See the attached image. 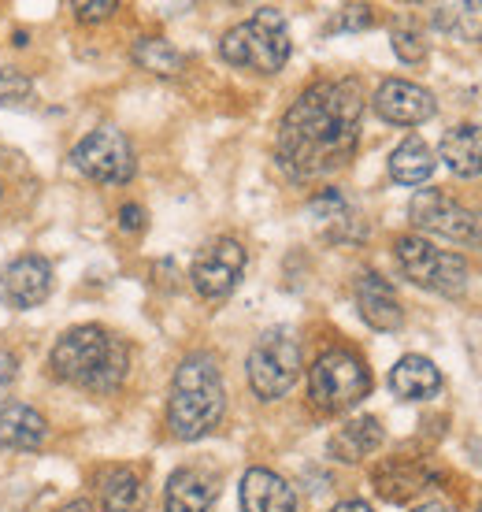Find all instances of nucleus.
<instances>
[{
    "mask_svg": "<svg viewBox=\"0 0 482 512\" xmlns=\"http://www.w3.org/2000/svg\"><path fill=\"white\" fill-rule=\"evenodd\" d=\"M364 93L353 78L312 82L279 123V167L290 179H319L353 160Z\"/></svg>",
    "mask_w": 482,
    "mask_h": 512,
    "instance_id": "obj_1",
    "label": "nucleus"
},
{
    "mask_svg": "<svg viewBox=\"0 0 482 512\" xmlns=\"http://www.w3.org/2000/svg\"><path fill=\"white\" fill-rule=\"evenodd\" d=\"M52 375L64 383L89 390V394H112L123 386L130 368V349L119 334L104 331L97 323H82L60 334L52 346Z\"/></svg>",
    "mask_w": 482,
    "mask_h": 512,
    "instance_id": "obj_2",
    "label": "nucleus"
},
{
    "mask_svg": "<svg viewBox=\"0 0 482 512\" xmlns=\"http://www.w3.org/2000/svg\"><path fill=\"white\" fill-rule=\"evenodd\" d=\"M227 409V390H223V375L216 368V357L208 353H193L178 364L175 383H171V401H167V427L171 435L182 442L204 438L216 431Z\"/></svg>",
    "mask_w": 482,
    "mask_h": 512,
    "instance_id": "obj_3",
    "label": "nucleus"
},
{
    "mask_svg": "<svg viewBox=\"0 0 482 512\" xmlns=\"http://www.w3.org/2000/svg\"><path fill=\"white\" fill-rule=\"evenodd\" d=\"M219 56L230 67L253 75H279L290 60V30L279 8H260L253 19L230 26L219 41Z\"/></svg>",
    "mask_w": 482,
    "mask_h": 512,
    "instance_id": "obj_4",
    "label": "nucleus"
},
{
    "mask_svg": "<svg viewBox=\"0 0 482 512\" xmlns=\"http://www.w3.org/2000/svg\"><path fill=\"white\" fill-rule=\"evenodd\" d=\"M371 394L368 364L353 349H327L319 353L308 375V397L319 412H345Z\"/></svg>",
    "mask_w": 482,
    "mask_h": 512,
    "instance_id": "obj_5",
    "label": "nucleus"
},
{
    "mask_svg": "<svg viewBox=\"0 0 482 512\" xmlns=\"http://www.w3.org/2000/svg\"><path fill=\"white\" fill-rule=\"evenodd\" d=\"M394 256L397 268L405 271V279H412L416 286L431 290V294L457 297L471 279V268L464 256L438 249V245L419 238V234H401L394 242Z\"/></svg>",
    "mask_w": 482,
    "mask_h": 512,
    "instance_id": "obj_6",
    "label": "nucleus"
},
{
    "mask_svg": "<svg viewBox=\"0 0 482 512\" xmlns=\"http://www.w3.org/2000/svg\"><path fill=\"white\" fill-rule=\"evenodd\" d=\"M245 368H249V386H253V394L260 401H279L301 379V346L282 327L264 331L256 338Z\"/></svg>",
    "mask_w": 482,
    "mask_h": 512,
    "instance_id": "obj_7",
    "label": "nucleus"
},
{
    "mask_svg": "<svg viewBox=\"0 0 482 512\" xmlns=\"http://www.w3.org/2000/svg\"><path fill=\"white\" fill-rule=\"evenodd\" d=\"M412 227L427 234H438V238H449V242L471 245V249H482V212L453 201L449 193L442 190H419L412 197Z\"/></svg>",
    "mask_w": 482,
    "mask_h": 512,
    "instance_id": "obj_8",
    "label": "nucleus"
},
{
    "mask_svg": "<svg viewBox=\"0 0 482 512\" xmlns=\"http://www.w3.org/2000/svg\"><path fill=\"white\" fill-rule=\"evenodd\" d=\"M71 160L86 179L101 182V186H123L134 179V149H130L127 134L115 127L89 130L75 145Z\"/></svg>",
    "mask_w": 482,
    "mask_h": 512,
    "instance_id": "obj_9",
    "label": "nucleus"
},
{
    "mask_svg": "<svg viewBox=\"0 0 482 512\" xmlns=\"http://www.w3.org/2000/svg\"><path fill=\"white\" fill-rule=\"evenodd\" d=\"M241 271H245V249H241L238 238H216L197 253L190 279L197 294L216 301V297H227L238 286Z\"/></svg>",
    "mask_w": 482,
    "mask_h": 512,
    "instance_id": "obj_10",
    "label": "nucleus"
},
{
    "mask_svg": "<svg viewBox=\"0 0 482 512\" xmlns=\"http://www.w3.org/2000/svg\"><path fill=\"white\" fill-rule=\"evenodd\" d=\"M375 112L379 119L394 123V127H419L438 112L434 93L408 82V78H386L375 90Z\"/></svg>",
    "mask_w": 482,
    "mask_h": 512,
    "instance_id": "obj_11",
    "label": "nucleus"
},
{
    "mask_svg": "<svg viewBox=\"0 0 482 512\" xmlns=\"http://www.w3.org/2000/svg\"><path fill=\"white\" fill-rule=\"evenodd\" d=\"M52 294V268L41 256H19L0 271V301L8 308H38Z\"/></svg>",
    "mask_w": 482,
    "mask_h": 512,
    "instance_id": "obj_12",
    "label": "nucleus"
},
{
    "mask_svg": "<svg viewBox=\"0 0 482 512\" xmlns=\"http://www.w3.org/2000/svg\"><path fill=\"white\" fill-rule=\"evenodd\" d=\"M434 479H438V472H434L427 461H419V457H390V461H382L379 468L371 472L375 494L386 501H394V505L419 498L423 490L434 487Z\"/></svg>",
    "mask_w": 482,
    "mask_h": 512,
    "instance_id": "obj_13",
    "label": "nucleus"
},
{
    "mask_svg": "<svg viewBox=\"0 0 482 512\" xmlns=\"http://www.w3.org/2000/svg\"><path fill=\"white\" fill-rule=\"evenodd\" d=\"M356 308H360V316L368 327L375 331H397L401 323H405V308H401V297L390 282L375 275V271H364L360 279H356Z\"/></svg>",
    "mask_w": 482,
    "mask_h": 512,
    "instance_id": "obj_14",
    "label": "nucleus"
},
{
    "mask_svg": "<svg viewBox=\"0 0 482 512\" xmlns=\"http://www.w3.org/2000/svg\"><path fill=\"white\" fill-rule=\"evenodd\" d=\"M216 475L208 468H197V464H186L171 472L164 490V512H208L212 501H216Z\"/></svg>",
    "mask_w": 482,
    "mask_h": 512,
    "instance_id": "obj_15",
    "label": "nucleus"
},
{
    "mask_svg": "<svg viewBox=\"0 0 482 512\" xmlns=\"http://www.w3.org/2000/svg\"><path fill=\"white\" fill-rule=\"evenodd\" d=\"M241 512H297V494L271 468H249L241 479Z\"/></svg>",
    "mask_w": 482,
    "mask_h": 512,
    "instance_id": "obj_16",
    "label": "nucleus"
},
{
    "mask_svg": "<svg viewBox=\"0 0 482 512\" xmlns=\"http://www.w3.org/2000/svg\"><path fill=\"white\" fill-rule=\"evenodd\" d=\"M382 438H386V431H382V423L375 420V416H356V420L342 423V427L330 435L327 449L334 461L360 464V461H368L371 453H379Z\"/></svg>",
    "mask_w": 482,
    "mask_h": 512,
    "instance_id": "obj_17",
    "label": "nucleus"
},
{
    "mask_svg": "<svg viewBox=\"0 0 482 512\" xmlns=\"http://www.w3.org/2000/svg\"><path fill=\"white\" fill-rule=\"evenodd\" d=\"M49 435L45 416L23 401H0V449H38Z\"/></svg>",
    "mask_w": 482,
    "mask_h": 512,
    "instance_id": "obj_18",
    "label": "nucleus"
},
{
    "mask_svg": "<svg viewBox=\"0 0 482 512\" xmlns=\"http://www.w3.org/2000/svg\"><path fill=\"white\" fill-rule=\"evenodd\" d=\"M442 160L453 175H460V179L482 175V127L479 123H460V127L445 130Z\"/></svg>",
    "mask_w": 482,
    "mask_h": 512,
    "instance_id": "obj_19",
    "label": "nucleus"
},
{
    "mask_svg": "<svg viewBox=\"0 0 482 512\" xmlns=\"http://www.w3.org/2000/svg\"><path fill=\"white\" fill-rule=\"evenodd\" d=\"M390 386H394L397 397H405V401H431L438 397L442 390V372L434 368L427 357H401L397 360V368L390 372Z\"/></svg>",
    "mask_w": 482,
    "mask_h": 512,
    "instance_id": "obj_20",
    "label": "nucleus"
},
{
    "mask_svg": "<svg viewBox=\"0 0 482 512\" xmlns=\"http://www.w3.org/2000/svg\"><path fill=\"white\" fill-rule=\"evenodd\" d=\"M145 509V483L127 464H115L101 475V512H141Z\"/></svg>",
    "mask_w": 482,
    "mask_h": 512,
    "instance_id": "obj_21",
    "label": "nucleus"
},
{
    "mask_svg": "<svg viewBox=\"0 0 482 512\" xmlns=\"http://www.w3.org/2000/svg\"><path fill=\"white\" fill-rule=\"evenodd\" d=\"M434 167H438V160H434V153L427 149V141L416 138V134L405 138L394 153H390V175H394V182H401V186H423V182L434 175Z\"/></svg>",
    "mask_w": 482,
    "mask_h": 512,
    "instance_id": "obj_22",
    "label": "nucleus"
},
{
    "mask_svg": "<svg viewBox=\"0 0 482 512\" xmlns=\"http://www.w3.org/2000/svg\"><path fill=\"white\" fill-rule=\"evenodd\" d=\"M434 26L457 41H471L482 45V0H468V4H442L434 12Z\"/></svg>",
    "mask_w": 482,
    "mask_h": 512,
    "instance_id": "obj_23",
    "label": "nucleus"
},
{
    "mask_svg": "<svg viewBox=\"0 0 482 512\" xmlns=\"http://www.w3.org/2000/svg\"><path fill=\"white\" fill-rule=\"evenodd\" d=\"M130 56H134L138 67H145L149 75H160V78H175L178 71L186 67V56L164 38H138L134 49H130Z\"/></svg>",
    "mask_w": 482,
    "mask_h": 512,
    "instance_id": "obj_24",
    "label": "nucleus"
},
{
    "mask_svg": "<svg viewBox=\"0 0 482 512\" xmlns=\"http://www.w3.org/2000/svg\"><path fill=\"white\" fill-rule=\"evenodd\" d=\"M394 52L405 64H423L427 60V38L419 30H394Z\"/></svg>",
    "mask_w": 482,
    "mask_h": 512,
    "instance_id": "obj_25",
    "label": "nucleus"
},
{
    "mask_svg": "<svg viewBox=\"0 0 482 512\" xmlns=\"http://www.w3.org/2000/svg\"><path fill=\"white\" fill-rule=\"evenodd\" d=\"M26 97H30V78L0 67V108H12V104L26 101Z\"/></svg>",
    "mask_w": 482,
    "mask_h": 512,
    "instance_id": "obj_26",
    "label": "nucleus"
},
{
    "mask_svg": "<svg viewBox=\"0 0 482 512\" xmlns=\"http://www.w3.org/2000/svg\"><path fill=\"white\" fill-rule=\"evenodd\" d=\"M308 212L319 219H327V223H338V219L349 216V201H345L338 190H327V193H319L316 201L308 205Z\"/></svg>",
    "mask_w": 482,
    "mask_h": 512,
    "instance_id": "obj_27",
    "label": "nucleus"
},
{
    "mask_svg": "<svg viewBox=\"0 0 482 512\" xmlns=\"http://www.w3.org/2000/svg\"><path fill=\"white\" fill-rule=\"evenodd\" d=\"M371 23H375V15H371L368 4H349V8H342V12L334 15L330 30H368Z\"/></svg>",
    "mask_w": 482,
    "mask_h": 512,
    "instance_id": "obj_28",
    "label": "nucleus"
},
{
    "mask_svg": "<svg viewBox=\"0 0 482 512\" xmlns=\"http://www.w3.org/2000/svg\"><path fill=\"white\" fill-rule=\"evenodd\" d=\"M71 12H75L78 23H104L112 12H119V4H115V0H89V4L86 0H78Z\"/></svg>",
    "mask_w": 482,
    "mask_h": 512,
    "instance_id": "obj_29",
    "label": "nucleus"
},
{
    "mask_svg": "<svg viewBox=\"0 0 482 512\" xmlns=\"http://www.w3.org/2000/svg\"><path fill=\"white\" fill-rule=\"evenodd\" d=\"M119 227H123V231H141V227H145V208L123 205L119 208Z\"/></svg>",
    "mask_w": 482,
    "mask_h": 512,
    "instance_id": "obj_30",
    "label": "nucleus"
},
{
    "mask_svg": "<svg viewBox=\"0 0 482 512\" xmlns=\"http://www.w3.org/2000/svg\"><path fill=\"white\" fill-rule=\"evenodd\" d=\"M330 512H371V505H364V501H342V505H334Z\"/></svg>",
    "mask_w": 482,
    "mask_h": 512,
    "instance_id": "obj_31",
    "label": "nucleus"
},
{
    "mask_svg": "<svg viewBox=\"0 0 482 512\" xmlns=\"http://www.w3.org/2000/svg\"><path fill=\"white\" fill-rule=\"evenodd\" d=\"M416 512H457L453 505H445V501H427V505H419Z\"/></svg>",
    "mask_w": 482,
    "mask_h": 512,
    "instance_id": "obj_32",
    "label": "nucleus"
},
{
    "mask_svg": "<svg viewBox=\"0 0 482 512\" xmlns=\"http://www.w3.org/2000/svg\"><path fill=\"white\" fill-rule=\"evenodd\" d=\"M60 512H93V509H89V501H71V505H64Z\"/></svg>",
    "mask_w": 482,
    "mask_h": 512,
    "instance_id": "obj_33",
    "label": "nucleus"
},
{
    "mask_svg": "<svg viewBox=\"0 0 482 512\" xmlns=\"http://www.w3.org/2000/svg\"><path fill=\"white\" fill-rule=\"evenodd\" d=\"M479 512H482V505H479Z\"/></svg>",
    "mask_w": 482,
    "mask_h": 512,
    "instance_id": "obj_34",
    "label": "nucleus"
}]
</instances>
